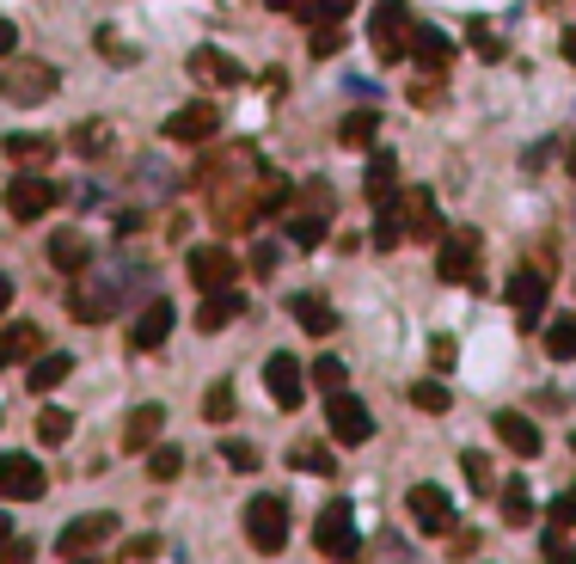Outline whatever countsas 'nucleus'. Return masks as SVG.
<instances>
[{"label":"nucleus","mask_w":576,"mask_h":564,"mask_svg":"<svg viewBox=\"0 0 576 564\" xmlns=\"http://www.w3.org/2000/svg\"><path fill=\"white\" fill-rule=\"evenodd\" d=\"M246 540L265 552V559L289 547V497H277V491H258V497L246 503Z\"/></svg>","instance_id":"f257e3e1"},{"label":"nucleus","mask_w":576,"mask_h":564,"mask_svg":"<svg viewBox=\"0 0 576 564\" xmlns=\"http://www.w3.org/2000/svg\"><path fill=\"white\" fill-rule=\"evenodd\" d=\"M56 86H62V74L49 62H25V56H19V62L0 68V98H7V105H44Z\"/></svg>","instance_id":"f03ea898"},{"label":"nucleus","mask_w":576,"mask_h":564,"mask_svg":"<svg viewBox=\"0 0 576 564\" xmlns=\"http://www.w3.org/2000/svg\"><path fill=\"white\" fill-rule=\"evenodd\" d=\"M368 44L380 62H405L411 56V13H405V0H380L368 19Z\"/></svg>","instance_id":"7ed1b4c3"},{"label":"nucleus","mask_w":576,"mask_h":564,"mask_svg":"<svg viewBox=\"0 0 576 564\" xmlns=\"http://www.w3.org/2000/svg\"><path fill=\"white\" fill-rule=\"evenodd\" d=\"M326 430L343 442V448H362V442L374 436V411L362 406V399H356L350 387H338V392L326 399Z\"/></svg>","instance_id":"20e7f679"},{"label":"nucleus","mask_w":576,"mask_h":564,"mask_svg":"<svg viewBox=\"0 0 576 564\" xmlns=\"http://www.w3.org/2000/svg\"><path fill=\"white\" fill-rule=\"evenodd\" d=\"M313 540H319V552L338 564H350L362 552V533H356V516H350V503H326L319 509V528H313Z\"/></svg>","instance_id":"39448f33"},{"label":"nucleus","mask_w":576,"mask_h":564,"mask_svg":"<svg viewBox=\"0 0 576 564\" xmlns=\"http://www.w3.org/2000/svg\"><path fill=\"white\" fill-rule=\"evenodd\" d=\"M185 270H190V289H234L239 282V251H227L221 239H209V246H197L185 258Z\"/></svg>","instance_id":"423d86ee"},{"label":"nucleus","mask_w":576,"mask_h":564,"mask_svg":"<svg viewBox=\"0 0 576 564\" xmlns=\"http://www.w3.org/2000/svg\"><path fill=\"white\" fill-rule=\"evenodd\" d=\"M56 203H62V190L49 185L44 173H19L13 185H7V215L13 221H44Z\"/></svg>","instance_id":"0eeeda50"},{"label":"nucleus","mask_w":576,"mask_h":564,"mask_svg":"<svg viewBox=\"0 0 576 564\" xmlns=\"http://www.w3.org/2000/svg\"><path fill=\"white\" fill-rule=\"evenodd\" d=\"M44 485H49V479H44V460H37V455H19V448H13V455H0V497H7V503L44 497Z\"/></svg>","instance_id":"6e6552de"},{"label":"nucleus","mask_w":576,"mask_h":564,"mask_svg":"<svg viewBox=\"0 0 576 564\" xmlns=\"http://www.w3.org/2000/svg\"><path fill=\"white\" fill-rule=\"evenodd\" d=\"M472 270H479V234H472V227H454V234H442V246H436V277H442V282H472Z\"/></svg>","instance_id":"1a4fd4ad"},{"label":"nucleus","mask_w":576,"mask_h":564,"mask_svg":"<svg viewBox=\"0 0 576 564\" xmlns=\"http://www.w3.org/2000/svg\"><path fill=\"white\" fill-rule=\"evenodd\" d=\"M172 326H178V307H172L166 295H154V301H148V307L136 314V326H129V350H136V356L160 350V344L172 338Z\"/></svg>","instance_id":"9d476101"},{"label":"nucleus","mask_w":576,"mask_h":564,"mask_svg":"<svg viewBox=\"0 0 576 564\" xmlns=\"http://www.w3.org/2000/svg\"><path fill=\"white\" fill-rule=\"evenodd\" d=\"M301 380H307V368H301L289 350H277V356L265 362V387H270V399H277L282 411H301V406H307V387H301Z\"/></svg>","instance_id":"9b49d317"},{"label":"nucleus","mask_w":576,"mask_h":564,"mask_svg":"<svg viewBox=\"0 0 576 564\" xmlns=\"http://www.w3.org/2000/svg\"><path fill=\"white\" fill-rule=\"evenodd\" d=\"M392 209H399V221H405V239H442V215H436V197L423 185L399 190L392 197Z\"/></svg>","instance_id":"f8f14e48"},{"label":"nucleus","mask_w":576,"mask_h":564,"mask_svg":"<svg viewBox=\"0 0 576 564\" xmlns=\"http://www.w3.org/2000/svg\"><path fill=\"white\" fill-rule=\"evenodd\" d=\"M110 533H117V516H110V509H93V516H74V521H68V528L56 533V547H62L68 559H80V552H98Z\"/></svg>","instance_id":"ddd939ff"},{"label":"nucleus","mask_w":576,"mask_h":564,"mask_svg":"<svg viewBox=\"0 0 576 564\" xmlns=\"http://www.w3.org/2000/svg\"><path fill=\"white\" fill-rule=\"evenodd\" d=\"M405 509H411V521H418V533H454V503H448V491H436V485H411V497H405Z\"/></svg>","instance_id":"4468645a"},{"label":"nucleus","mask_w":576,"mask_h":564,"mask_svg":"<svg viewBox=\"0 0 576 564\" xmlns=\"http://www.w3.org/2000/svg\"><path fill=\"white\" fill-rule=\"evenodd\" d=\"M215 129H221V105H209V98H197V105L166 117V141H209Z\"/></svg>","instance_id":"2eb2a0df"},{"label":"nucleus","mask_w":576,"mask_h":564,"mask_svg":"<svg viewBox=\"0 0 576 564\" xmlns=\"http://www.w3.org/2000/svg\"><path fill=\"white\" fill-rule=\"evenodd\" d=\"M509 307H515L521 326H533V319L545 314V270H533V265L515 270V277H509Z\"/></svg>","instance_id":"dca6fc26"},{"label":"nucleus","mask_w":576,"mask_h":564,"mask_svg":"<svg viewBox=\"0 0 576 564\" xmlns=\"http://www.w3.org/2000/svg\"><path fill=\"white\" fill-rule=\"evenodd\" d=\"M289 314L301 319V331H307V338H331V331H338V314H331V301L319 295V289H301V295H289Z\"/></svg>","instance_id":"f3484780"},{"label":"nucleus","mask_w":576,"mask_h":564,"mask_svg":"<svg viewBox=\"0 0 576 564\" xmlns=\"http://www.w3.org/2000/svg\"><path fill=\"white\" fill-rule=\"evenodd\" d=\"M491 430H497L503 436V448H509V455H540V423L528 418V411H497V423H491Z\"/></svg>","instance_id":"a211bd4d"},{"label":"nucleus","mask_w":576,"mask_h":564,"mask_svg":"<svg viewBox=\"0 0 576 564\" xmlns=\"http://www.w3.org/2000/svg\"><path fill=\"white\" fill-rule=\"evenodd\" d=\"M239 314H246V295H239V289H209L203 307H197V326H203V331H221V326H234Z\"/></svg>","instance_id":"6ab92c4d"},{"label":"nucleus","mask_w":576,"mask_h":564,"mask_svg":"<svg viewBox=\"0 0 576 564\" xmlns=\"http://www.w3.org/2000/svg\"><path fill=\"white\" fill-rule=\"evenodd\" d=\"M49 265L62 270V277H80V270L93 265V239L74 234V227H68V234H56V239H49Z\"/></svg>","instance_id":"aec40b11"},{"label":"nucleus","mask_w":576,"mask_h":564,"mask_svg":"<svg viewBox=\"0 0 576 564\" xmlns=\"http://www.w3.org/2000/svg\"><path fill=\"white\" fill-rule=\"evenodd\" d=\"M190 74L203 80V86H239V62L234 56H221V49H190Z\"/></svg>","instance_id":"412c9836"},{"label":"nucleus","mask_w":576,"mask_h":564,"mask_svg":"<svg viewBox=\"0 0 576 564\" xmlns=\"http://www.w3.org/2000/svg\"><path fill=\"white\" fill-rule=\"evenodd\" d=\"M411 56H418L430 74H442V68L454 62V44H448V32H436V25H411Z\"/></svg>","instance_id":"4be33fe9"},{"label":"nucleus","mask_w":576,"mask_h":564,"mask_svg":"<svg viewBox=\"0 0 576 564\" xmlns=\"http://www.w3.org/2000/svg\"><path fill=\"white\" fill-rule=\"evenodd\" d=\"M37 350H44V331H37L32 319H13V326L0 331V368H13V362L37 356Z\"/></svg>","instance_id":"5701e85b"},{"label":"nucleus","mask_w":576,"mask_h":564,"mask_svg":"<svg viewBox=\"0 0 576 564\" xmlns=\"http://www.w3.org/2000/svg\"><path fill=\"white\" fill-rule=\"evenodd\" d=\"M160 423H166V411H160V406H141V411H129V423H124V455H141V448H154Z\"/></svg>","instance_id":"b1692460"},{"label":"nucleus","mask_w":576,"mask_h":564,"mask_svg":"<svg viewBox=\"0 0 576 564\" xmlns=\"http://www.w3.org/2000/svg\"><path fill=\"white\" fill-rule=\"evenodd\" d=\"M497 503H503V521H509V528H528V521H533V491H528V479H503V485H497Z\"/></svg>","instance_id":"393cba45"},{"label":"nucleus","mask_w":576,"mask_h":564,"mask_svg":"<svg viewBox=\"0 0 576 564\" xmlns=\"http://www.w3.org/2000/svg\"><path fill=\"white\" fill-rule=\"evenodd\" d=\"M0 148H7V160H19V166H49V154H56V141H49V136H32V129L7 136Z\"/></svg>","instance_id":"a878e982"},{"label":"nucleus","mask_w":576,"mask_h":564,"mask_svg":"<svg viewBox=\"0 0 576 564\" xmlns=\"http://www.w3.org/2000/svg\"><path fill=\"white\" fill-rule=\"evenodd\" d=\"M374 136H380V110H368V105L350 110V117L338 124V141H343V148H368Z\"/></svg>","instance_id":"bb28decb"},{"label":"nucleus","mask_w":576,"mask_h":564,"mask_svg":"<svg viewBox=\"0 0 576 564\" xmlns=\"http://www.w3.org/2000/svg\"><path fill=\"white\" fill-rule=\"evenodd\" d=\"M74 375V356H62V350H49V356H37V368H32V392L44 399L49 387H62V380Z\"/></svg>","instance_id":"cd10ccee"},{"label":"nucleus","mask_w":576,"mask_h":564,"mask_svg":"<svg viewBox=\"0 0 576 564\" xmlns=\"http://www.w3.org/2000/svg\"><path fill=\"white\" fill-rule=\"evenodd\" d=\"M289 467H295V472H319V479H331V472H338V455H331L326 442H301V448H289Z\"/></svg>","instance_id":"c85d7f7f"},{"label":"nucleus","mask_w":576,"mask_h":564,"mask_svg":"<svg viewBox=\"0 0 576 564\" xmlns=\"http://www.w3.org/2000/svg\"><path fill=\"white\" fill-rule=\"evenodd\" d=\"M392 185H399V160H392V154H374L368 160V197H374V203H392V197H399Z\"/></svg>","instance_id":"c756f323"},{"label":"nucleus","mask_w":576,"mask_h":564,"mask_svg":"<svg viewBox=\"0 0 576 564\" xmlns=\"http://www.w3.org/2000/svg\"><path fill=\"white\" fill-rule=\"evenodd\" d=\"M545 356L552 362H576V314H564V319L545 326Z\"/></svg>","instance_id":"7c9ffc66"},{"label":"nucleus","mask_w":576,"mask_h":564,"mask_svg":"<svg viewBox=\"0 0 576 564\" xmlns=\"http://www.w3.org/2000/svg\"><path fill=\"white\" fill-rule=\"evenodd\" d=\"M37 436H44V448H62L74 436V418L62 406H37Z\"/></svg>","instance_id":"2f4dec72"},{"label":"nucleus","mask_w":576,"mask_h":564,"mask_svg":"<svg viewBox=\"0 0 576 564\" xmlns=\"http://www.w3.org/2000/svg\"><path fill=\"white\" fill-rule=\"evenodd\" d=\"M148 472H154L160 485H172V479L185 472V448H172V442H160L154 455H148Z\"/></svg>","instance_id":"473e14b6"},{"label":"nucleus","mask_w":576,"mask_h":564,"mask_svg":"<svg viewBox=\"0 0 576 564\" xmlns=\"http://www.w3.org/2000/svg\"><path fill=\"white\" fill-rule=\"evenodd\" d=\"M374 246L392 251V246H405V221H399V209L380 203V221H374Z\"/></svg>","instance_id":"72a5a7b5"},{"label":"nucleus","mask_w":576,"mask_h":564,"mask_svg":"<svg viewBox=\"0 0 576 564\" xmlns=\"http://www.w3.org/2000/svg\"><path fill=\"white\" fill-rule=\"evenodd\" d=\"M203 418L209 423H227V418H234V380H215V387L203 392Z\"/></svg>","instance_id":"f704fd0d"},{"label":"nucleus","mask_w":576,"mask_h":564,"mask_svg":"<svg viewBox=\"0 0 576 564\" xmlns=\"http://www.w3.org/2000/svg\"><path fill=\"white\" fill-rule=\"evenodd\" d=\"M460 472L472 479V491H479V497H484V491H497V472H491V460H484L479 448H467V455H460Z\"/></svg>","instance_id":"c9c22d12"},{"label":"nucleus","mask_w":576,"mask_h":564,"mask_svg":"<svg viewBox=\"0 0 576 564\" xmlns=\"http://www.w3.org/2000/svg\"><path fill=\"white\" fill-rule=\"evenodd\" d=\"M110 307H117V295H110V289H105V295H74V301H68V314H74V319H93V326H98V319H110Z\"/></svg>","instance_id":"e433bc0d"},{"label":"nucleus","mask_w":576,"mask_h":564,"mask_svg":"<svg viewBox=\"0 0 576 564\" xmlns=\"http://www.w3.org/2000/svg\"><path fill=\"white\" fill-rule=\"evenodd\" d=\"M289 239L313 251L319 239H326V215H289Z\"/></svg>","instance_id":"4c0bfd02"},{"label":"nucleus","mask_w":576,"mask_h":564,"mask_svg":"<svg viewBox=\"0 0 576 564\" xmlns=\"http://www.w3.org/2000/svg\"><path fill=\"white\" fill-rule=\"evenodd\" d=\"M540 559H545V564H576V540H571V528L545 533V540H540Z\"/></svg>","instance_id":"58836bf2"},{"label":"nucleus","mask_w":576,"mask_h":564,"mask_svg":"<svg viewBox=\"0 0 576 564\" xmlns=\"http://www.w3.org/2000/svg\"><path fill=\"white\" fill-rule=\"evenodd\" d=\"M350 7H356V0H307L301 19H307V25H331V19H343Z\"/></svg>","instance_id":"ea45409f"},{"label":"nucleus","mask_w":576,"mask_h":564,"mask_svg":"<svg viewBox=\"0 0 576 564\" xmlns=\"http://www.w3.org/2000/svg\"><path fill=\"white\" fill-rule=\"evenodd\" d=\"M37 559V540H25V533H7V540H0V564H32Z\"/></svg>","instance_id":"a19ab883"},{"label":"nucleus","mask_w":576,"mask_h":564,"mask_svg":"<svg viewBox=\"0 0 576 564\" xmlns=\"http://www.w3.org/2000/svg\"><path fill=\"white\" fill-rule=\"evenodd\" d=\"M343 49V19H331V25H313V56H338Z\"/></svg>","instance_id":"79ce46f5"},{"label":"nucleus","mask_w":576,"mask_h":564,"mask_svg":"<svg viewBox=\"0 0 576 564\" xmlns=\"http://www.w3.org/2000/svg\"><path fill=\"white\" fill-rule=\"evenodd\" d=\"M313 380H319V387H326V392H338L343 380H350V368H343L338 356H319V362H313Z\"/></svg>","instance_id":"37998d69"},{"label":"nucleus","mask_w":576,"mask_h":564,"mask_svg":"<svg viewBox=\"0 0 576 564\" xmlns=\"http://www.w3.org/2000/svg\"><path fill=\"white\" fill-rule=\"evenodd\" d=\"M411 406H418V411H448V387L423 380V387H411Z\"/></svg>","instance_id":"c03bdc74"},{"label":"nucleus","mask_w":576,"mask_h":564,"mask_svg":"<svg viewBox=\"0 0 576 564\" xmlns=\"http://www.w3.org/2000/svg\"><path fill=\"white\" fill-rule=\"evenodd\" d=\"M105 141H110L105 124H80L74 129V148H80V154H105Z\"/></svg>","instance_id":"a18cd8bd"},{"label":"nucleus","mask_w":576,"mask_h":564,"mask_svg":"<svg viewBox=\"0 0 576 564\" xmlns=\"http://www.w3.org/2000/svg\"><path fill=\"white\" fill-rule=\"evenodd\" d=\"M221 455H227V467H239V472L258 467V448H251V442H221Z\"/></svg>","instance_id":"49530a36"},{"label":"nucleus","mask_w":576,"mask_h":564,"mask_svg":"<svg viewBox=\"0 0 576 564\" xmlns=\"http://www.w3.org/2000/svg\"><path fill=\"white\" fill-rule=\"evenodd\" d=\"M430 362H436L442 375H448L454 362H460V344H454V338H436V344H430Z\"/></svg>","instance_id":"de8ad7c7"},{"label":"nucleus","mask_w":576,"mask_h":564,"mask_svg":"<svg viewBox=\"0 0 576 564\" xmlns=\"http://www.w3.org/2000/svg\"><path fill=\"white\" fill-rule=\"evenodd\" d=\"M552 521H559V528H576V491H564V497L552 503Z\"/></svg>","instance_id":"09e8293b"},{"label":"nucleus","mask_w":576,"mask_h":564,"mask_svg":"<svg viewBox=\"0 0 576 564\" xmlns=\"http://www.w3.org/2000/svg\"><path fill=\"white\" fill-rule=\"evenodd\" d=\"M251 270H258V277H270V270H277V246H251Z\"/></svg>","instance_id":"8fccbe9b"},{"label":"nucleus","mask_w":576,"mask_h":564,"mask_svg":"<svg viewBox=\"0 0 576 564\" xmlns=\"http://www.w3.org/2000/svg\"><path fill=\"white\" fill-rule=\"evenodd\" d=\"M472 44H479L484 56H491V62H497V56H503V44H497V37H491V32H484V25H472Z\"/></svg>","instance_id":"3c124183"},{"label":"nucleus","mask_w":576,"mask_h":564,"mask_svg":"<svg viewBox=\"0 0 576 564\" xmlns=\"http://www.w3.org/2000/svg\"><path fill=\"white\" fill-rule=\"evenodd\" d=\"M13 49H19V25L13 19H0V56H13Z\"/></svg>","instance_id":"603ef678"},{"label":"nucleus","mask_w":576,"mask_h":564,"mask_svg":"<svg viewBox=\"0 0 576 564\" xmlns=\"http://www.w3.org/2000/svg\"><path fill=\"white\" fill-rule=\"evenodd\" d=\"M454 552H460V559H467V552H479V533H472V528H454Z\"/></svg>","instance_id":"864d4df0"},{"label":"nucleus","mask_w":576,"mask_h":564,"mask_svg":"<svg viewBox=\"0 0 576 564\" xmlns=\"http://www.w3.org/2000/svg\"><path fill=\"white\" fill-rule=\"evenodd\" d=\"M270 13H301V7H307V0H265Z\"/></svg>","instance_id":"5fc2aeb1"},{"label":"nucleus","mask_w":576,"mask_h":564,"mask_svg":"<svg viewBox=\"0 0 576 564\" xmlns=\"http://www.w3.org/2000/svg\"><path fill=\"white\" fill-rule=\"evenodd\" d=\"M7 301H13V282L0 277V314H7Z\"/></svg>","instance_id":"6e6d98bb"},{"label":"nucleus","mask_w":576,"mask_h":564,"mask_svg":"<svg viewBox=\"0 0 576 564\" xmlns=\"http://www.w3.org/2000/svg\"><path fill=\"white\" fill-rule=\"evenodd\" d=\"M564 56H571V62H576V32H564Z\"/></svg>","instance_id":"4d7b16f0"},{"label":"nucleus","mask_w":576,"mask_h":564,"mask_svg":"<svg viewBox=\"0 0 576 564\" xmlns=\"http://www.w3.org/2000/svg\"><path fill=\"white\" fill-rule=\"evenodd\" d=\"M7 533H13V516H7V509H0V540H7Z\"/></svg>","instance_id":"13d9d810"},{"label":"nucleus","mask_w":576,"mask_h":564,"mask_svg":"<svg viewBox=\"0 0 576 564\" xmlns=\"http://www.w3.org/2000/svg\"><path fill=\"white\" fill-rule=\"evenodd\" d=\"M74 564H98V559H86V552H80V559H74Z\"/></svg>","instance_id":"bf43d9fd"},{"label":"nucleus","mask_w":576,"mask_h":564,"mask_svg":"<svg viewBox=\"0 0 576 564\" xmlns=\"http://www.w3.org/2000/svg\"><path fill=\"white\" fill-rule=\"evenodd\" d=\"M571 178H576V148H571Z\"/></svg>","instance_id":"052dcab7"}]
</instances>
